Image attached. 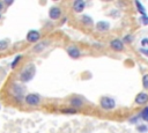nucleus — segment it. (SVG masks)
I'll return each mask as SVG.
<instances>
[{
	"label": "nucleus",
	"instance_id": "nucleus-5",
	"mask_svg": "<svg viewBox=\"0 0 148 133\" xmlns=\"http://www.w3.org/2000/svg\"><path fill=\"white\" fill-rule=\"evenodd\" d=\"M84 99L80 96H72L69 99H68V104L73 108V109H80L84 105Z\"/></svg>",
	"mask_w": 148,
	"mask_h": 133
},
{
	"label": "nucleus",
	"instance_id": "nucleus-6",
	"mask_svg": "<svg viewBox=\"0 0 148 133\" xmlns=\"http://www.w3.org/2000/svg\"><path fill=\"white\" fill-rule=\"evenodd\" d=\"M25 39L29 43H36L37 44L40 39V32L38 30H30V31H28V34L25 36Z\"/></svg>",
	"mask_w": 148,
	"mask_h": 133
},
{
	"label": "nucleus",
	"instance_id": "nucleus-7",
	"mask_svg": "<svg viewBox=\"0 0 148 133\" xmlns=\"http://www.w3.org/2000/svg\"><path fill=\"white\" fill-rule=\"evenodd\" d=\"M66 51H67V54L72 59H77V58L81 57V51H80V49L76 45H69V46H67Z\"/></svg>",
	"mask_w": 148,
	"mask_h": 133
},
{
	"label": "nucleus",
	"instance_id": "nucleus-2",
	"mask_svg": "<svg viewBox=\"0 0 148 133\" xmlns=\"http://www.w3.org/2000/svg\"><path fill=\"white\" fill-rule=\"evenodd\" d=\"M24 93H25V88L21 83H14L12 86V94H13V96H15L16 99H20L21 101L22 97L24 99V97H25Z\"/></svg>",
	"mask_w": 148,
	"mask_h": 133
},
{
	"label": "nucleus",
	"instance_id": "nucleus-4",
	"mask_svg": "<svg viewBox=\"0 0 148 133\" xmlns=\"http://www.w3.org/2000/svg\"><path fill=\"white\" fill-rule=\"evenodd\" d=\"M99 105L103 110H112L116 106V101L112 97L109 96H103L99 101Z\"/></svg>",
	"mask_w": 148,
	"mask_h": 133
},
{
	"label": "nucleus",
	"instance_id": "nucleus-24",
	"mask_svg": "<svg viewBox=\"0 0 148 133\" xmlns=\"http://www.w3.org/2000/svg\"><path fill=\"white\" fill-rule=\"evenodd\" d=\"M143 52H145V53H146V54H147V56H148V50H145V51H143Z\"/></svg>",
	"mask_w": 148,
	"mask_h": 133
},
{
	"label": "nucleus",
	"instance_id": "nucleus-22",
	"mask_svg": "<svg viewBox=\"0 0 148 133\" xmlns=\"http://www.w3.org/2000/svg\"><path fill=\"white\" fill-rule=\"evenodd\" d=\"M3 8H5V2H3V1H0V12H1Z\"/></svg>",
	"mask_w": 148,
	"mask_h": 133
},
{
	"label": "nucleus",
	"instance_id": "nucleus-21",
	"mask_svg": "<svg viewBox=\"0 0 148 133\" xmlns=\"http://www.w3.org/2000/svg\"><path fill=\"white\" fill-rule=\"evenodd\" d=\"M131 40H132V37H131L130 35H127V36H125V38H124L123 42H125V43H130Z\"/></svg>",
	"mask_w": 148,
	"mask_h": 133
},
{
	"label": "nucleus",
	"instance_id": "nucleus-3",
	"mask_svg": "<svg viewBox=\"0 0 148 133\" xmlns=\"http://www.w3.org/2000/svg\"><path fill=\"white\" fill-rule=\"evenodd\" d=\"M24 102L29 106H38L40 104V96L37 94H34V93L27 94L24 97Z\"/></svg>",
	"mask_w": 148,
	"mask_h": 133
},
{
	"label": "nucleus",
	"instance_id": "nucleus-18",
	"mask_svg": "<svg viewBox=\"0 0 148 133\" xmlns=\"http://www.w3.org/2000/svg\"><path fill=\"white\" fill-rule=\"evenodd\" d=\"M140 116H141V118H142L143 120H147V121H148V108H145Z\"/></svg>",
	"mask_w": 148,
	"mask_h": 133
},
{
	"label": "nucleus",
	"instance_id": "nucleus-13",
	"mask_svg": "<svg viewBox=\"0 0 148 133\" xmlns=\"http://www.w3.org/2000/svg\"><path fill=\"white\" fill-rule=\"evenodd\" d=\"M96 29H97L98 31L104 32V31L109 30V23L105 22V21H99V22H97V24H96Z\"/></svg>",
	"mask_w": 148,
	"mask_h": 133
},
{
	"label": "nucleus",
	"instance_id": "nucleus-10",
	"mask_svg": "<svg viewBox=\"0 0 148 133\" xmlns=\"http://www.w3.org/2000/svg\"><path fill=\"white\" fill-rule=\"evenodd\" d=\"M86 6H87V2L83 0H76L72 3V8L75 13H82L83 9L86 8Z\"/></svg>",
	"mask_w": 148,
	"mask_h": 133
},
{
	"label": "nucleus",
	"instance_id": "nucleus-15",
	"mask_svg": "<svg viewBox=\"0 0 148 133\" xmlns=\"http://www.w3.org/2000/svg\"><path fill=\"white\" fill-rule=\"evenodd\" d=\"M81 22H83L87 25H91L92 24V19L88 15H83V16H81Z\"/></svg>",
	"mask_w": 148,
	"mask_h": 133
},
{
	"label": "nucleus",
	"instance_id": "nucleus-19",
	"mask_svg": "<svg viewBox=\"0 0 148 133\" xmlns=\"http://www.w3.org/2000/svg\"><path fill=\"white\" fill-rule=\"evenodd\" d=\"M8 46V42L7 40H0V51L6 50Z\"/></svg>",
	"mask_w": 148,
	"mask_h": 133
},
{
	"label": "nucleus",
	"instance_id": "nucleus-25",
	"mask_svg": "<svg viewBox=\"0 0 148 133\" xmlns=\"http://www.w3.org/2000/svg\"><path fill=\"white\" fill-rule=\"evenodd\" d=\"M0 19H1V13H0Z\"/></svg>",
	"mask_w": 148,
	"mask_h": 133
},
{
	"label": "nucleus",
	"instance_id": "nucleus-8",
	"mask_svg": "<svg viewBox=\"0 0 148 133\" xmlns=\"http://www.w3.org/2000/svg\"><path fill=\"white\" fill-rule=\"evenodd\" d=\"M61 16V8L59 6H52L49 9V17L51 20H58Z\"/></svg>",
	"mask_w": 148,
	"mask_h": 133
},
{
	"label": "nucleus",
	"instance_id": "nucleus-1",
	"mask_svg": "<svg viewBox=\"0 0 148 133\" xmlns=\"http://www.w3.org/2000/svg\"><path fill=\"white\" fill-rule=\"evenodd\" d=\"M35 72H36V68H35V65L34 64H28L20 73L18 75V80L21 82H28L30 81L34 75H35Z\"/></svg>",
	"mask_w": 148,
	"mask_h": 133
},
{
	"label": "nucleus",
	"instance_id": "nucleus-14",
	"mask_svg": "<svg viewBox=\"0 0 148 133\" xmlns=\"http://www.w3.org/2000/svg\"><path fill=\"white\" fill-rule=\"evenodd\" d=\"M21 59H22V54H17L15 58H14V60L12 61V64H10V67L14 69V68H16V66L18 65V62L21 61Z\"/></svg>",
	"mask_w": 148,
	"mask_h": 133
},
{
	"label": "nucleus",
	"instance_id": "nucleus-12",
	"mask_svg": "<svg viewBox=\"0 0 148 133\" xmlns=\"http://www.w3.org/2000/svg\"><path fill=\"white\" fill-rule=\"evenodd\" d=\"M148 102V94L147 93H139L135 96V104L138 105H145Z\"/></svg>",
	"mask_w": 148,
	"mask_h": 133
},
{
	"label": "nucleus",
	"instance_id": "nucleus-20",
	"mask_svg": "<svg viewBox=\"0 0 148 133\" xmlns=\"http://www.w3.org/2000/svg\"><path fill=\"white\" fill-rule=\"evenodd\" d=\"M135 5H136V7H138V10H139L141 14H143V15H145V9H143V7L141 6V3H140L139 1H135Z\"/></svg>",
	"mask_w": 148,
	"mask_h": 133
},
{
	"label": "nucleus",
	"instance_id": "nucleus-17",
	"mask_svg": "<svg viewBox=\"0 0 148 133\" xmlns=\"http://www.w3.org/2000/svg\"><path fill=\"white\" fill-rule=\"evenodd\" d=\"M142 86L146 90H148V74H145L142 76Z\"/></svg>",
	"mask_w": 148,
	"mask_h": 133
},
{
	"label": "nucleus",
	"instance_id": "nucleus-9",
	"mask_svg": "<svg viewBox=\"0 0 148 133\" xmlns=\"http://www.w3.org/2000/svg\"><path fill=\"white\" fill-rule=\"evenodd\" d=\"M124 42L123 40H120V39H118V38H116V39H112L111 42H110V47L113 50V51H117V52H120V51H123L124 50Z\"/></svg>",
	"mask_w": 148,
	"mask_h": 133
},
{
	"label": "nucleus",
	"instance_id": "nucleus-16",
	"mask_svg": "<svg viewBox=\"0 0 148 133\" xmlns=\"http://www.w3.org/2000/svg\"><path fill=\"white\" fill-rule=\"evenodd\" d=\"M61 112H62V113H65V114H75L77 111H76V109L69 108V109H62V110H61Z\"/></svg>",
	"mask_w": 148,
	"mask_h": 133
},
{
	"label": "nucleus",
	"instance_id": "nucleus-11",
	"mask_svg": "<svg viewBox=\"0 0 148 133\" xmlns=\"http://www.w3.org/2000/svg\"><path fill=\"white\" fill-rule=\"evenodd\" d=\"M50 44V42L49 40H40V42H38L37 44H35L34 45V47H32V51L34 52H36V53H39V52H42L43 50H45L46 47H47V45Z\"/></svg>",
	"mask_w": 148,
	"mask_h": 133
},
{
	"label": "nucleus",
	"instance_id": "nucleus-23",
	"mask_svg": "<svg viewBox=\"0 0 148 133\" xmlns=\"http://www.w3.org/2000/svg\"><path fill=\"white\" fill-rule=\"evenodd\" d=\"M3 2H5V5H8V6L13 3V1H3Z\"/></svg>",
	"mask_w": 148,
	"mask_h": 133
}]
</instances>
